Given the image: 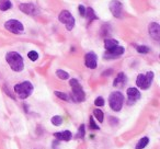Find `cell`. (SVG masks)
Instances as JSON below:
<instances>
[{
  "mask_svg": "<svg viewBox=\"0 0 160 149\" xmlns=\"http://www.w3.org/2000/svg\"><path fill=\"white\" fill-rule=\"evenodd\" d=\"M56 75H57L58 78L62 79V80H67V79H69V73L67 72V71L62 70V69H58V70L56 71Z\"/></svg>",
  "mask_w": 160,
  "mask_h": 149,
  "instance_id": "cell-20",
  "label": "cell"
},
{
  "mask_svg": "<svg viewBox=\"0 0 160 149\" xmlns=\"http://www.w3.org/2000/svg\"><path fill=\"white\" fill-rule=\"evenodd\" d=\"M19 9L25 14L29 16H38L40 13V10L36 6H34L33 3H21L19 5Z\"/></svg>",
  "mask_w": 160,
  "mask_h": 149,
  "instance_id": "cell-9",
  "label": "cell"
},
{
  "mask_svg": "<svg viewBox=\"0 0 160 149\" xmlns=\"http://www.w3.org/2000/svg\"><path fill=\"white\" fill-rule=\"evenodd\" d=\"M148 142H149V138L148 137H142V139H140L139 142H137L135 149H144L145 147L148 145Z\"/></svg>",
  "mask_w": 160,
  "mask_h": 149,
  "instance_id": "cell-19",
  "label": "cell"
},
{
  "mask_svg": "<svg viewBox=\"0 0 160 149\" xmlns=\"http://www.w3.org/2000/svg\"><path fill=\"white\" fill-rule=\"evenodd\" d=\"M89 126H90V129H93V131H99V129H100L99 125L96 124V122H94L92 116H90V118H89Z\"/></svg>",
  "mask_w": 160,
  "mask_h": 149,
  "instance_id": "cell-26",
  "label": "cell"
},
{
  "mask_svg": "<svg viewBox=\"0 0 160 149\" xmlns=\"http://www.w3.org/2000/svg\"><path fill=\"white\" fill-rule=\"evenodd\" d=\"M55 96L57 98H59L60 100H64V101H69V97L67 93H64V92H60V91H55Z\"/></svg>",
  "mask_w": 160,
  "mask_h": 149,
  "instance_id": "cell-25",
  "label": "cell"
},
{
  "mask_svg": "<svg viewBox=\"0 0 160 149\" xmlns=\"http://www.w3.org/2000/svg\"><path fill=\"white\" fill-rule=\"evenodd\" d=\"M86 133V129H85V124H81L79 126V129H78V133L76 135V138H83Z\"/></svg>",
  "mask_w": 160,
  "mask_h": 149,
  "instance_id": "cell-23",
  "label": "cell"
},
{
  "mask_svg": "<svg viewBox=\"0 0 160 149\" xmlns=\"http://www.w3.org/2000/svg\"><path fill=\"white\" fill-rule=\"evenodd\" d=\"M94 105L96 107H103L104 105V99L102 98V97H98V98L94 100Z\"/></svg>",
  "mask_w": 160,
  "mask_h": 149,
  "instance_id": "cell-28",
  "label": "cell"
},
{
  "mask_svg": "<svg viewBox=\"0 0 160 149\" xmlns=\"http://www.w3.org/2000/svg\"><path fill=\"white\" fill-rule=\"evenodd\" d=\"M153 72L152 71H148L146 75H138L137 76V79H136V85H137L138 88L142 90H147L149 89V87L151 86L152 83V80H153Z\"/></svg>",
  "mask_w": 160,
  "mask_h": 149,
  "instance_id": "cell-5",
  "label": "cell"
},
{
  "mask_svg": "<svg viewBox=\"0 0 160 149\" xmlns=\"http://www.w3.org/2000/svg\"><path fill=\"white\" fill-rule=\"evenodd\" d=\"M109 8L111 10V13L115 18H122L123 16V5L118 0H112L109 5Z\"/></svg>",
  "mask_w": 160,
  "mask_h": 149,
  "instance_id": "cell-8",
  "label": "cell"
},
{
  "mask_svg": "<svg viewBox=\"0 0 160 149\" xmlns=\"http://www.w3.org/2000/svg\"><path fill=\"white\" fill-rule=\"evenodd\" d=\"M86 19L88 20V22L91 23L93 20H97V19H99L98 17H97V14L94 13V10L92 9V8H86V14H85Z\"/></svg>",
  "mask_w": 160,
  "mask_h": 149,
  "instance_id": "cell-16",
  "label": "cell"
},
{
  "mask_svg": "<svg viewBox=\"0 0 160 149\" xmlns=\"http://www.w3.org/2000/svg\"><path fill=\"white\" fill-rule=\"evenodd\" d=\"M69 85L71 87V99H72V101L82 102V101L86 100V93L77 79H70Z\"/></svg>",
  "mask_w": 160,
  "mask_h": 149,
  "instance_id": "cell-2",
  "label": "cell"
},
{
  "mask_svg": "<svg viewBox=\"0 0 160 149\" xmlns=\"http://www.w3.org/2000/svg\"><path fill=\"white\" fill-rule=\"evenodd\" d=\"M125 52L124 47L123 46H120V45H118L116 47H114V48H112L111 51H107L104 54V56L103 57L105 58V59H114V58L118 57V56L123 55Z\"/></svg>",
  "mask_w": 160,
  "mask_h": 149,
  "instance_id": "cell-10",
  "label": "cell"
},
{
  "mask_svg": "<svg viewBox=\"0 0 160 149\" xmlns=\"http://www.w3.org/2000/svg\"><path fill=\"white\" fill-rule=\"evenodd\" d=\"M58 20H59L60 23L65 24V27H66V29L68 31H71L75 27V18L68 10H62L59 13V16H58Z\"/></svg>",
  "mask_w": 160,
  "mask_h": 149,
  "instance_id": "cell-6",
  "label": "cell"
},
{
  "mask_svg": "<svg viewBox=\"0 0 160 149\" xmlns=\"http://www.w3.org/2000/svg\"><path fill=\"white\" fill-rule=\"evenodd\" d=\"M118 45V42L114 38H105L104 40V47L107 51H111L112 48L116 47Z\"/></svg>",
  "mask_w": 160,
  "mask_h": 149,
  "instance_id": "cell-17",
  "label": "cell"
},
{
  "mask_svg": "<svg viewBox=\"0 0 160 149\" xmlns=\"http://www.w3.org/2000/svg\"><path fill=\"white\" fill-rule=\"evenodd\" d=\"M6 60H7L8 65L10 68L16 72H21L24 68V62H23V57L17 52H9L6 55Z\"/></svg>",
  "mask_w": 160,
  "mask_h": 149,
  "instance_id": "cell-1",
  "label": "cell"
},
{
  "mask_svg": "<svg viewBox=\"0 0 160 149\" xmlns=\"http://www.w3.org/2000/svg\"><path fill=\"white\" fill-rule=\"evenodd\" d=\"M125 83H126V76H125L123 72H120L118 75V77L114 79L113 86L114 87H122V86H124Z\"/></svg>",
  "mask_w": 160,
  "mask_h": 149,
  "instance_id": "cell-15",
  "label": "cell"
},
{
  "mask_svg": "<svg viewBox=\"0 0 160 149\" xmlns=\"http://www.w3.org/2000/svg\"><path fill=\"white\" fill-rule=\"evenodd\" d=\"M13 89H14V92L18 94L19 98L24 100V99L29 98V97L31 96L34 88H33V85H32L30 81H23V82H21V83H17Z\"/></svg>",
  "mask_w": 160,
  "mask_h": 149,
  "instance_id": "cell-3",
  "label": "cell"
},
{
  "mask_svg": "<svg viewBox=\"0 0 160 149\" xmlns=\"http://www.w3.org/2000/svg\"><path fill=\"white\" fill-rule=\"evenodd\" d=\"M28 56H29V58L32 60V62H35V60H38V52H35V51L29 52V53H28Z\"/></svg>",
  "mask_w": 160,
  "mask_h": 149,
  "instance_id": "cell-27",
  "label": "cell"
},
{
  "mask_svg": "<svg viewBox=\"0 0 160 149\" xmlns=\"http://www.w3.org/2000/svg\"><path fill=\"white\" fill-rule=\"evenodd\" d=\"M78 12L81 17H85L86 14V7L83 5H79L78 6Z\"/></svg>",
  "mask_w": 160,
  "mask_h": 149,
  "instance_id": "cell-29",
  "label": "cell"
},
{
  "mask_svg": "<svg viewBox=\"0 0 160 149\" xmlns=\"http://www.w3.org/2000/svg\"><path fill=\"white\" fill-rule=\"evenodd\" d=\"M123 103H124V96L122 92L120 91H114L110 94L109 97V104L113 111L120 112L123 107Z\"/></svg>",
  "mask_w": 160,
  "mask_h": 149,
  "instance_id": "cell-4",
  "label": "cell"
},
{
  "mask_svg": "<svg viewBox=\"0 0 160 149\" xmlns=\"http://www.w3.org/2000/svg\"><path fill=\"white\" fill-rule=\"evenodd\" d=\"M52 124L55 125V126H59V125H62V117L59 115H55L52 117Z\"/></svg>",
  "mask_w": 160,
  "mask_h": 149,
  "instance_id": "cell-22",
  "label": "cell"
},
{
  "mask_svg": "<svg viewBox=\"0 0 160 149\" xmlns=\"http://www.w3.org/2000/svg\"><path fill=\"white\" fill-rule=\"evenodd\" d=\"M12 7V3L10 0H0V10L1 11H7Z\"/></svg>",
  "mask_w": 160,
  "mask_h": 149,
  "instance_id": "cell-18",
  "label": "cell"
},
{
  "mask_svg": "<svg viewBox=\"0 0 160 149\" xmlns=\"http://www.w3.org/2000/svg\"><path fill=\"white\" fill-rule=\"evenodd\" d=\"M97 59H98V57H97V55L93 53V52H89V53H87L85 56L86 66L90 69L97 68Z\"/></svg>",
  "mask_w": 160,
  "mask_h": 149,
  "instance_id": "cell-12",
  "label": "cell"
},
{
  "mask_svg": "<svg viewBox=\"0 0 160 149\" xmlns=\"http://www.w3.org/2000/svg\"><path fill=\"white\" fill-rule=\"evenodd\" d=\"M148 32L151 38H153L155 41L160 40V25L157 22H151L148 25Z\"/></svg>",
  "mask_w": 160,
  "mask_h": 149,
  "instance_id": "cell-11",
  "label": "cell"
},
{
  "mask_svg": "<svg viewBox=\"0 0 160 149\" xmlns=\"http://www.w3.org/2000/svg\"><path fill=\"white\" fill-rule=\"evenodd\" d=\"M127 98H128V104H133L137 100L140 99V92L136 88H128L126 91Z\"/></svg>",
  "mask_w": 160,
  "mask_h": 149,
  "instance_id": "cell-13",
  "label": "cell"
},
{
  "mask_svg": "<svg viewBox=\"0 0 160 149\" xmlns=\"http://www.w3.org/2000/svg\"><path fill=\"white\" fill-rule=\"evenodd\" d=\"M136 49H137V52L139 54H148L149 51H150V48L145 46V45H139V46L136 47Z\"/></svg>",
  "mask_w": 160,
  "mask_h": 149,
  "instance_id": "cell-24",
  "label": "cell"
},
{
  "mask_svg": "<svg viewBox=\"0 0 160 149\" xmlns=\"http://www.w3.org/2000/svg\"><path fill=\"white\" fill-rule=\"evenodd\" d=\"M93 115H94V117H96L97 120H98L100 123L103 122V118H104V114H103V112L101 111L100 109H96V110H94V111H93Z\"/></svg>",
  "mask_w": 160,
  "mask_h": 149,
  "instance_id": "cell-21",
  "label": "cell"
},
{
  "mask_svg": "<svg viewBox=\"0 0 160 149\" xmlns=\"http://www.w3.org/2000/svg\"><path fill=\"white\" fill-rule=\"evenodd\" d=\"M5 27L9 32L14 33V34H20L24 31V27H23L22 23L18 20H14V19L8 20L7 22L5 23Z\"/></svg>",
  "mask_w": 160,
  "mask_h": 149,
  "instance_id": "cell-7",
  "label": "cell"
},
{
  "mask_svg": "<svg viewBox=\"0 0 160 149\" xmlns=\"http://www.w3.org/2000/svg\"><path fill=\"white\" fill-rule=\"evenodd\" d=\"M54 137L57 140H64V142H69L72 137V134L69 131H64V132H57L54 134Z\"/></svg>",
  "mask_w": 160,
  "mask_h": 149,
  "instance_id": "cell-14",
  "label": "cell"
}]
</instances>
